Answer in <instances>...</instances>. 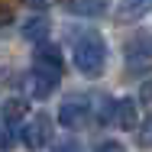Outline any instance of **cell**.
<instances>
[{"label":"cell","instance_id":"cell-1","mask_svg":"<svg viewBox=\"0 0 152 152\" xmlns=\"http://www.w3.org/2000/svg\"><path fill=\"white\" fill-rule=\"evenodd\" d=\"M61 52L58 45H52V42H42L39 49H36V58H32V71L29 78H26V88L36 100H45V97H52L55 88H58L61 81Z\"/></svg>","mask_w":152,"mask_h":152},{"label":"cell","instance_id":"cell-2","mask_svg":"<svg viewBox=\"0 0 152 152\" xmlns=\"http://www.w3.org/2000/svg\"><path fill=\"white\" fill-rule=\"evenodd\" d=\"M71 58H75V68L84 75V78H97L104 75L107 68V42L100 32H81L75 39V49H71Z\"/></svg>","mask_w":152,"mask_h":152},{"label":"cell","instance_id":"cell-3","mask_svg":"<svg viewBox=\"0 0 152 152\" xmlns=\"http://www.w3.org/2000/svg\"><path fill=\"white\" fill-rule=\"evenodd\" d=\"M88 120H91V97H88V94H71V97L61 100L58 123L65 129H81Z\"/></svg>","mask_w":152,"mask_h":152},{"label":"cell","instance_id":"cell-4","mask_svg":"<svg viewBox=\"0 0 152 152\" xmlns=\"http://www.w3.org/2000/svg\"><path fill=\"white\" fill-rule=\"evenodd\" d=\"M23 142L29 149H45L52 142V117L49 113H36L23 129Z\"/></svg>","mask_w":152,"mask_h":152},{"label":"cell","instance_id":"cell-5","mask_svg":"<svg viewBox=\"0 0 152 152\" xmlns=\"http://www.w3.org/2000/svg\"><path fill=\"white\" fill-rule=\"evenodd\" d=\"M104 123H113L120 129H133L136 126V100H129V97L110 100L104 107Z\"/></svg>","mask_w":152,"mask_h":152},{"label":"cell","instance_id":"cell-6","mask_svg":"<svg viewBox=\"0 0 152 152\" xmlns=\"http://www.w3.org/2000/svg\"><path fill=\"white\" fill-rule=\"evenodd\" d=\"M65 10L75 16H104L110 10V0H65Z\"/></svg>","mask_w":152,"mask_h":152},{"label":"cell","instance_id":"cell-7","mask_svg":"<svg viewBox=\"0 0 152 152\" xmlns=\"http://www.w3.org/2000/svg\"><path fill=\"white\" fill-rule=\"evenodd\" d=\"M26 113H29V104H26V100H23V97H10V100H7V104H3V123H7V126H10V129H13V126H16V123L23 120V117H26Z\"/></svg>","mask_w":152,"mask_h":152},{"label":"cell","instance_id":"cell-8","mask_svg":"<svg viewBox=\"0 0 152 152\" xmlns=\"http://www.w3.org/2000/svg\"><path fill=\"white\" fill-rule=\"evenodd\" d=\"M49 20L45 16H32V20H26V26H23V36L26 39H32V42H42L45 36H49Z\"/></svg>","mask_w":152,"mask_h":152},{"label":"cell","instance_id":"cell-9","mask_svg":"<svg viewBox=\"0 0 152 152\" xmlns=\"http://www.w3.org/2000/svg\"><path fill=\"white\" fill-rule=\"evenodd\" d=\"M146 10H152V0H126V3H120V20H136Z\"/></svg>","mask_w":152,"mask_h":152},{"label":"cell","instance_id":"cell-10","mask_svg":"<svg viewBox=\"0 0 152 152\" xmlns=\"http://www.w3.org/2000/svg\"><path fill=\"white\" fill-rule=\"evenodd\" d=\"M126 52H129V61H142V58H149L152 42H149V39H142V36H136V39L126 45Z\"/></svg>","mask_w":152,"mask_h":152},{"label":"cell","instance_id":"cell-11","mask_svg":"<svg viewBox=\"0 0 152 152\" xmlns=\"http://www.w3.org/2000/svg\"><path fill=\"white\" fill-rule=\"evenodd\" d=\"M139 146H142V149L152 146V117H146V123L139 126Z\"/></svg>","mask_w":152,"mask_h":152},{"label":"cell","instance_id":"cell-12","mask_svg":"<svg viewBox=\"0 0 152 152\" xmlns=\"http://www.w3.org/2000/svg\"><path fill=\"white\" fill-rule=\"evenodd\" d=\"M55 152H81V146H78V139H65L55 146Z\"/></svg>","mask_w":152,"mask_h":152},{"label":"cell","instance_id":"cell-13","mask_svg":"<svg viewBox=\"0 0 152 152\" xmlns=\"http://www.w3.org/2000/svg\"><path fill=\"white\" fill-rule=\"evenodd\" d=\"M94 152H126V149H123L120 142H100V146H97Z\"/></svg>","mask_w":152,"mask_h":152},{"label":"cell","instance_id":"cell-14","mask_svg":"<svg viewBox=\"0 0 152 152\" xmlns=\"http://www.w3.org/2000/svg\"><path fill=\"white\" fill-rule=\"evenodd\" d=\"M10 146H13V136H10V126H7L0 133V149H10Z\"/></svg>","mask_w":152,"mask_h":152},{"label":"cell","instance_id":"cell-15","mask_svg":"<svg viewBox=\"0 0 152 152\" xmlns=\"http://www.w3.org/2000/svg\"><path fill=\"white\" fill-rule=\"evenodd\" d=\"M32 10H42V7H49V0H26Z\"/></svg>","mask_w":152,"mask_h":152},{"label":"cell","instance_id":"cell-16","mask_svg":"<svg viewBox=\"0 0 152 152\" xmlns=\"http://www.w3.org/2000/svg\"><path fill=\"white\" fill-rule=\"evenodd\" d=\"M0 23H10V10L7 7H0Z\"/></svg>","mask_w":152,"mask_h":152},{"label":"cell","instance_id":"cell-17","mask_svg":"<svg viewBox=\"0 0 152 152\" xmlns=\"http://www.w3.org/2000/svg\"><path fill=\"white\" fill-rule=\"evenodd\" d=\"M142 100H152V84H149V88H142Z\"/></svg>","mask_w":152,"mask_h":152}]
</instances>
